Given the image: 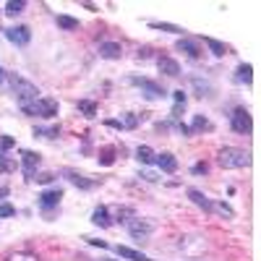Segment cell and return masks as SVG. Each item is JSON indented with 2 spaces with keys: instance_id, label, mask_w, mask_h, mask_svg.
Wrapping results in <instances>:
<instances>
[{
  "instance_id": "obj_1",
  "label": "cell",
  "mask_w": 261,
  "mask_h": 261,
  "mask_svg": "<svg viewBox=\"0 0 261 261\" xmlns=\"http://www.w3.org/2000/svg\"><path fill=\"white\" fill-rule=\"evenodd\" d=\"M217 165L225 170H243L251 165V154L241 146H222L217 151Z\"/></svg>"
},
{
  "instance_id": "obj_2",
  "label": "cell",
  "mask_w": 261,
  "mask_h": 261,
  "mask_svg": "<svg viewBox=\"0 0 261 261\" xmlns=\"http://www.w3.org/2000/svg\"><path fill=\"white\" fill-rule=\"evenodd\" d=\"M8 79H11V86H13V94H16V99H18V107H27V105H32V102L39 99V89H37L32 81L21 79V76H16V73H11Z\"/></svg>"
},
{
  "instance_id": "obj_3",
  "label": "cell",
  "mask_w": 261,
  "mask_h": 261,
  "mask_svg": "<svg viewBox=\"0 0 261 261\" xmlns=\"http://www.w3.org/2000/svg\"><path fill=\"white\" fill-rule=\"evenodd\" d=\"M125 227H128V235L134 238V241H139V243L149 241V235L154 232V222L141 220V217H130V220H125Z\"/></svg>"
},
{
  "instance_id": "obj_4",
  "label": "cell",
  "mask_w": 261,
  "mask_h": 261,
  "mask_svg": "<svg viewBox=\"0 0 261 261\" xmlns=\"http://www.w3.org/2000/svg\"><path fill=\"white\" fill-rule=\"evenodd\" d=\"M21 110L27 115H37V118H53V115H58V102L50 99V97H39L37 102L21 107Z\"/></svg>"
},
{
  "instance_id": "obj_5",
  "label": "cell",
  "mask_w": 261,
  "mask_h": 261,
  "mask_svg": "<svg viewBox=\"0 0 261 261\" xmlns=\"http://www.w3.org/2000/svg\"><path fill=\"white\" fill-rule=\"evenodd\" d=\"M178 251H183L186 256H201L206 251V241L199 235H186V238H180Z\"/></svg>"
},
{
  "instance_id": "obj_6",
  "label": "cell",
  "mask_w": 261,
  "mask_h": 261,
  "mask_svg": "<svg viewBox=\"0 0 261 261\" xmlns=\"http://www.w3.org/2000/svg\"><path fill=\"white\" fill-rule=\"evenodd\" d=\"M230 125H232V130H235V134H251L253 123H251V115H248V110H243V107H235V110H232V115H230Z\"/></svg>"
},
{
  "instance_id": "obj_7",
  "label": "cell",
  "mask_w": 261,
  "mask_h": 261,
  "mask_svg": "<svg viewBox=\"0 0 261 261\" xmlns=\"http://www.w3.org/2000/svg\"><path fill=\"white\" fill-rule=\"evenodd\" d=\"M6 37H8V42H13L16 47H27L32 42L29 27H11V29H6Z\"/></svg>"
},
{
  "instance_id": "obj_8",
  "label": "cell",
  "mask_w": 261,
  "mask_h": 261,
  "mask_svg": "<svg viewBox=\"0 0 261 261\" xmlns=\"http://www.w3.org/2000/svg\"><path fill=\"white\" fill-rule=\"evenodd\" d=\"M130 84L141 86L144 94H146L149 99H160V97H165V89H162V86L154 84V81H149V79H130Z\"/></svg>"
},
{
  "instance_id": "obj_9",
  "label": "cell",
  "mask_w": 261,
  "mask_h": 261,
  "mask_svg": "<svg viewBox=\"0 0 261 261\" xmlns=\"http://www.w3.org/2000/svg\"><path fill=\"white\" fill-rule=\"evenodd\" d=\"M60 199H63V191L60 188H50V191H45V193L39 196V206L45 209V214H47L50 209H55L60 204Z\"/></svg>"
},
{
  "instance_id": "obj_10",
  "label": "cell",
  "mask_w": 261,
  "mask_h": 261,
  "mask_svg": "<svg viewBox=\"0 0 261 261\" xmlns=\"http://www.w3.org/2000/svg\"><path fill=\"white\" fill-rule=\"evenodd\" d=\"M21 162H24V175L32 180L34 170L39 167V154H37V151H24V154H21Z\"/></svg>"
},
{
  "instance_id": "obj_11",
  "label": "cell",
  "mask_w": 261,
  "mask_h": 261,
  "mask_svg": "<svg viewBox=\"0 0 261 261\" xmlns=\"http://www.w3.org/2000/svg\"><path fill=\"white\" fill-rule=\"evenodd\" d=\"M99 55L105 60H118L123 55V47H120V42H102L99 45Z\"/></svg>"
},
{
  "instance_id": "obj_12",
  "label": "cell",
  "mask_w": 261,
  "mask_h": 261,
  "mask_svg": "<svg viewBox=\"0 0 261 261\" xmlns=\"http://www.w3.org/2000/svg\"><path fill=\"white\" fill-rule=\"evenodd\" d=\"M188 199L199 206V209H204V212H212V209H214V201H209L199 188H188Z\"/></svg>"
},
{
  "instance_id": "obj_13",
  "label": "cell",
  "mask_w": 261,
  "mask_h": 261,
  "mask_svg": "<svg viewBox=\"0 0 261 261\" xmlns=\"http://www.w3.org/2000/svg\"><path fill=\"white\" fill-rule=\"evenodd\" d=\"M157 65H160V71L162 73H167V76H180V65H178V60H172V58H167V55H162L160 60H157Z\"/></svg>"
},
{
  "instance_id": "obj_14",
  "label": "cell",
  "mask_w": 261,
  "mask_h": 261,
  "mask_svg": "<svg viewBox=\"0 0 261 261\" xmlns=\"http://www.w3.org/2000/svg\"><path fill=\"white\" fill-rule=\"evenodd\" d=\"M92 222H94L97 227H113L110 209H107V206H97V209L92 212Z\"/></svg>"
},
{
  "instance_id": "obj_15",
  "label": "cell",
  "mask_w": 261,
  "mask_h": 261,
  "mask_svg": "<svg viewBox=\"0 0 261 261\" xmlns=\"http://www.w3.org/2000/svg\"><path fill=\"white\" fill-rule=\"evenodd\" d=\"M115 253H118L120 258H128V261H151V258H146L141 251L128 248V246H115Z\"/></svg>"
},
{
  "instance_id": "obj_16",
  "label": "cell",
  "mask_w": 261,
  "mask_h": 261,
  "mask_svg": "<svg viewBox=\"0 0 261 261\" xmlns=\"http://www.w3.org/2000/svg\"><path fill=\"white\" fill-rule=\"evenodd\" d=\"M157 165H160V170L162 172H175L178 170V160L170 154V151H165V154H157V160H154Z\"/></svg>"
},
{
  "instance_id": "obj_17",
  "label": "cell",
  "mask_w": 261,
  "mask_h": 261,
  "mask_svg": "<svg viewBox=\"0 0 261 261\" xmlns=\"http://www.w3.org/2000/svg\"><path fill=\"white\" fill-rule=\"evenodd\" d=\"M107 125H110V128H136L139 125V115L125 113L120 120H107Z\"/></svg>"
},
{
  "instance_id": "obj_18",
  "label": "cell",
  "mask_w": 261,
  "mask_h": 261,
  "mask_svg": "<svg viewBox=\"0 0 261 261\" xmlns=\"http://www.w3.org/2000/svg\"><path fill=\"white\" fill-rule=\"evenodd\" d=\"M65 175H68V180H71L73 186H79V188H84V191H92V188H94V180H89L86 175H81V172H73V170H68Z\"/></svg>"
},
{
  "instance_id": "obj_19",
  "label": "cell",
  "mask_w": 261,
  "mask_h": 261,
  "mask_svg": "<svg viewBox=\"0 0 261 261\" xmlns=\"http://www.w3.org/2000/svg\"><path fill=\"white\" fill-rule=\"evenodd\" d=\"M175 50H180V53H186L188 58H199V45H196L193 39H178V45H175Z\"/></svg>"
},
{
  "instance_id": "obj_20",
  "label": "cell",
  "mask_w": 261,
  "mask_h": 261,
  "mask_svg": "<svg viewBox=\"0 0 261 261\" xmlns=\"http://www.w3.org/2000/svg\"><path fill=\"white\" fill-rule=\"evenodd\" d=\"M235 81H238V84H251V81H253V68H251L248 63H241V65H238Z\"/></svg>"
},
{
  "instance_id": "obj_21",
  "label": "cell",
  "mask_w": 261,
  "mask_h": 261,
  "mask_svg": "<svg viewBox=\"0 0 261 261\" xmlns=\"http://www.w3.org/2000/svg\"><path fill=\"white\" fill-rule=\"evenodd\" d=\"M191 84L196 86V92H199V97H212V94H214V86H212L209 81H201L199 76H193V79H191Z\"/></svg>"
},
{
  "instance_id": "obj_22",
  "label": "cell",
  "mask_w": 261,
  "mask_h": 261,
  "mask_svg": "<svg viewBox=\"0 0 261 261\" xmlns=\"http://www.w3.org/2000/svg\"><path fill=\"white\" fill-rule=\"evenodd\" d=\"M136 160H139L141 165H154L157 154H154V151H151L149 146H139V149H136Z\"/></svg>"
},
{
  "instance_id": "obj_23",
  "label": "cell",
  "mask_w": 261,
  "mask_h": 261,
  "mask_svg": "<svg viewBox=\"0 0 261 261\" xmlns=\"http://www.w3.org/2000/svg\"><path fill=\"white\" fill-rule=\"evenodd\" d=\"M151 29H160V32H170V34H180L183 29L175 27V24H167V21H149Z\"/></svg>"
},
{
  "instance_id": "obj_24",
  "label": "cell",
  "mask_w": 261,
  "mask_h": 261,
  "mask_svg": "<svg viewBox=\"0 0 261 261\" xmlns=\"http://www.w3.org/2000/svg\"><path fill=\"white\" fill-rule=\"evenodd\" d=\"M204 45H206V47H209L217 58H222V55L227 53V47L222 45V42H217V39H212V37H206V39H204Z\"/></svg>"
},
{
  "instance_id": "obj_25",
  "label": "cell",
  "mask_w": 261,
  "mask_h": 261,
  "mask_svg": "<svg viewBox=\"0 0 261 261\" xmlns=\"http://www.w3.org/2000/svg\"><path fill=\"white\" fill-rule=\"evenodd\" d=\"M6 261H39V256L32 253V251H16V253H11Z\"/></svg>"
},
{
  "instance_id": "obj_26",
  "label": "cell",
  "mask_w": 261,
  "mask_h": 261,
  "mask_svg": "<svg viewBox=\"0 0 261 261\" xmlns=\"http://www.w3.org/2000/svg\"><path fill=\"white\" fill-rule=\"evenodd\" d=\"M24 8H27L24 0H11V3H6V13H8V16H18Z\"/></svg>"
},
{
  "instance_id": "obj_27",
  "label": "cell",
  "mask_w": 261,
  "mask_h": 261,
  "mask_svg": "<svg viewBox=\"0 0 261 261\" xmlns=\"http://www.w3.org/2000/svg\"><path fill=\"white\" fill-rule=\"evenodd\" d=\"M34 136H45V139H58L60 136V125H53V128H37Z\"/></svg>"
},
{
  "instance_id": "obj_28",
  "label": "cell",
  "mask_w": 261,
  "mask_h": 261,
  "mask_svg": "<svg viewBox=\"0 0 261 261\" xmlns=\"http://www.w3.org/2000/svg\"><path fill=\"white\" fill-rule=\"evenodd\" d=\"M58 27L71 32V29H79V21H76V18H71V16H58Z\"/></svg>"
},
{
  "instance_id": "obj_29",
  "label": "cell",
  "mask_w": 261,
  "mask_h": 261,
  "mask_svg": "<svg viewBox=\"0 0 261 261\" xmlns=\"http://www.w3.org/2000/svg\"><path fill=\"white\" fill-rule=\"evenodd\" d=\"M212 125H209V120L204 118V115H196L193 118V125H191V134H196V130H209Z\"/></svg>"
},
{
  "instance_id": "obj_30",
  "label": "cell",
  "mask_w": 261,
  "mask_h": 261,
  "mask_svg": "<svg viewBox=\"0 0 261 261\" xmlns=\"http://www.w3.org/2000/svg\"><path fill=\"white\" fill-rule=\"evenodd\" d=\"M16 170V160L8 154H0V172H13Z\"/></svg>"
},
{
  "instance_id": "obj_31",
  "label": "cell",
  "mask_w": 261,
  "mask_h": 261,
  "mask_svg": "<svg viewBox=\"0 0 261 261\" xmlns=\"http://www.w3.org/2000/svg\"><path fill=\"white\" fill-rule=\"evenodd\" d=\"M79 110H81V113H84L86 118H94V115H97V105H94V102H86V99H84V102H79Z\"/></svg>"
},
{
  "instance_id": "obj_32",
  "label": "cell",
  "mask_w": 261,
  "mask_h": 261,
  "mask_svg": "<svg viewBox=\"0 0 261 261\" xmlns=\"http://www.w3.org/2000/svg\"><path fill=\"white\" fill-rule=\"evenodd\" d=\"M212 212H220V214H225V217H235V212H232V209H230V206H227L225 201H217Z\"/></svg>"
},
{
  "instance_id": "obj_33",
  "label": "cell",
  "mask_w": 261,
  "mask_h": 261,
  "mask_svg": "<svg viewBox=\"0 0 261 261\" xmlns=\"http://www.w3.org/2000/svg\"><path fill=\"white\" fill-rule=\"evenodd\" d=\"M113 154H115V149H102V154H99V162H102V165H113V160H115Z\"/></svg>"
},
{
  "instance_id": "obj_34",
  "label": "cell",
  "mask_w": 261,
  "mask_h": 261,
  "mask_svg": "<svg viewBox=\"0 0 261 261\" xmlns=\"http://www.w3.org/2000/svg\"><path fill=\"white\" fill-rule=\"evenodd\" d=\"M16 214V209L11 206V204H0V220H6V217H13Z\"/></svg>"
},
{
  "instance_id": "obj_35",
  "label": "cell",
  "mask_w": 261,
  "mask_h": 261,
  "mask_svg": "<svg viewBox=\"0 0 261 261\" xmlns=\"http://www.w3.org/2000/svg\"><path fill=\"white\" fill-rule=\"evenodd\" d=\"M206 172H209V165L206 162H196L193 165V175H206Z\"/></svg>"
},
{
  "instance_id": "obj_36",
  "label": "cell",
  "mask_w": 261,
  "mask_h": 261,
  "mask_svg": "<svg viewBox=\"0 0 261 261\" xmlns=\"http://www.w3.org/2000/svg\"><path fill=\"white\" fill-rule=\"evenodd\" d=\"M11 146H13V139L11 136H3V139H0V154H6Z\"/></svg>"
},
{
  "instance_id": "obj_37",
  "label": "cell",
  "mask_w": 261,
  "mask_h": 261,
  "mask_svg": "<svg viewBox=\"0 0 261 261\" xmlns=\"http://www.w3.org/2000/svg\"><path fill=\"white\" fill-rule=\"evenodd\" d=\"M139 178H144V180H149V183H157V180H160V175H157V172H151V170H144Z\"/></svg>"
},
{
  "instance_id": "obj_38",
  "label": "cell",
  "mask_w": 261,
  "mask_h": 261,
  "mask_svg": "<svg viewBox=\"0 0 261 261\" xmlns=\"http://www.w3.org/2000/svg\"><path fill=\"white\" fill-rule=\"evenodd\" d=\"M172 99H175V105H183V107H186V92H183V89L172 92Z\"/></svg>"
},
{
  "instance_id": "obj_39",
  "label": "cell",
  "mask_w": 261,
  "mask_h": 261,
  "mask_svg": "<svg viewBox=\"0 0 261 261\" xmlns=\"http://www.w3.org/2000/svg\"><path fill=\"white\" fill-rule=\"evenodd\" d=\"M53 178H55V175H50V172H45V175H39L37 180H39V183H53Z\"/></svg>"
},
{
  "instance_id": "obj_40",
  "label": "cell",
  "mask_w": 261,
  "mask_h": 261,
  "mask_svg": "<svg viewBox=\"0 0 261 261\" xmlns=\"http://www.w3.org/2000/svg\"><path fill=\"white\" fill-rule=\"evenodd\" d=\"M149 53H151V50H149V47H144V50H139V60H141V58H144V60H146V58H149Z\"/></svg>"
},
{
  "instance_id": "obj_41",
  "label": "cell",
  "mask_w": 261,
  "mask_h": 261,
  "mask_svg": "<svg viewBox=\"0 0 261 261\" xmlns=\"http://www.w3.org/2000/svg\"><path fill=\"white\" fill-rule=\"evenodd\" d=\"M3 196H8V188H6V186L0 188V199H3Z\"/></svg>"
},
{
  "instance_id": "obj_42",
  "label": "cell",
  "mask_w": 261,
  "mask_h": 261,
  "mask_svg": "<svg viewBox=\"0 0 261 261\" xmlns=\"http://www.w3.org/2000/svg\"><path fill=\"white\" fill-rule=\"evenodd\" d=\"M3 79H6V71H3V68H0V84H3Z\"/></svg>"
},
{
  "instance_id": "obj_43",
  "label": "cell",
  "mask_w": 261,
  "mask_h": 261,
  "mask_svg": "<svg viewBox=\"0 0 261 261\" xmlns=\"http://www.w3.org/2000/svg\"><path fill=\"white\" fill-rule=\"evenodd\" d=\"M99 261H113V258H99Z\"/></svg>"
}]
</instances>
